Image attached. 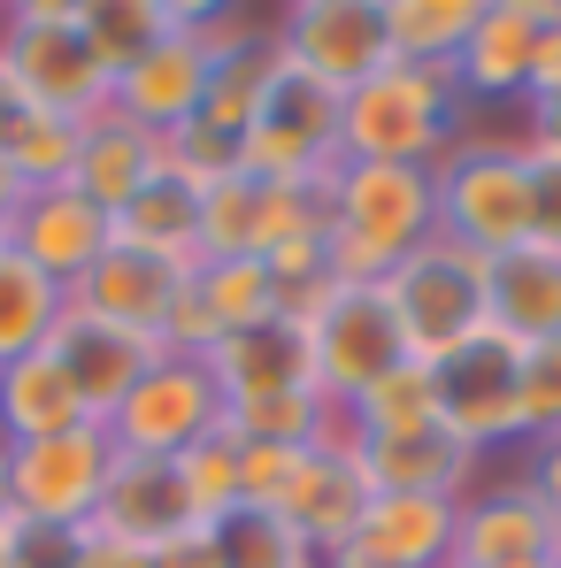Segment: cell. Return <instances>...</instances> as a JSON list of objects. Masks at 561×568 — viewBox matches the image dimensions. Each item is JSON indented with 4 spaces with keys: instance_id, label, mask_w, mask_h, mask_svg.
<instances>
[{
    "instance_id": "6da1fadb",
    "label": "cell",
    "mask_w": 561,
    "mask_h": 568,
    "mask_svg": "<svg viewBox=\"0 0 561 568\" xmlns=\"http://www.w3.org/2000/svg\"><path fill=\"white\" fill-rule=\"evenodd\" d=\"M323 254L339 284H384L423 239H439V170L415 162H339L323 178Z\"/></svg>"
},
{
    "instance_id": "7a4b0ae2",
    "label": "cell",
    "mask_w": 561,
    "mask_h": 568,
    "mask_svg": "<svg viewBox=\"0 0 561 568\" xmlns=\"http://www.w3.org/2000/svg\"><path fill=\"white\" fill-rule=\"evenodd\" d=\"M0 85L23 115H108V70L86 47V0H16L0 16Z\"/></svg>"
},
{
    "instance_id": "3957f363",
    "label": "cell",
    "mask_w": 561,
    "mask_h": 568,
    "mask_svg": "<svg viewBox=\"0 0 561 568\" xmlns=\"http://www.w3.org/2000/svg\"><path fill=\"white\" fill-rule=\"evenodd\" d=\"M547 223V170L539 154L515 139H462L439 162V231L462 239L469 254H508L523 239H539Z\"/></svg>"
},
{
    "instance_id": "277c9868",
    "label": "cell",
    "mask_w": 561,
    "mask_h": 568,
    "mask_svg": "<svg viewBox=\"0 0 561 568\" xmlns=\"http://www.w3.org/2000/svg\"><path fill=\"white\" fill-rule=\"evenodd\" d=\"M462 146V93L447 70L392 62L339 100V162H415L439 170Z\"/></svg>"
},
{
    "instance_id": "5b68a950",
    "label": "cell",
    "mask_w": 561,
    "mask_h": 568,
    "mask_svg": "<svg viewBox=\"0 0 561 568\" xmlns=\"http://www.w3.org/2000/svg\"><path fill=\"white\" fill-rule=\"evenodd\" d=\"M292 323H300V338H308V377H315V392H323L339 415L408 362V338H400V323H392L384 284H339L331 277L323 292H308V300L292 307Z\"/></svg>"
},
{
    "instance_id": "8992f818",
    "label": "cell",
    "mask_w": 561,
    "mask_h": 568,
    "mask_svg": "<svg viewBox=\"0 0 561 568\" xmlns=\"http://www.w3.org/2000/svg\"><path fill=\"white\" fill-rule=\"evenodd\" d=\"M392 323L408 338V362L439 369L447 354H462L469 338L492 331V292H484V254H469L462 239H423L408 262H392L384 277Z\"/></svg>"
},
{
    "instance_id": "52a82bcc",
    "label": "cell",
    "mask_w": 561,
    "mask_h": 568,
    "mask_svg": "<svg viewBox=\"0 0 561 568\" xmlns=\"http://www.w3.org/2000/svg\"><path fill=\"white\" fill-rule=\"evenodd\" d=\"M239 170L262 178V185H323L339 170V93L300 78L278 54L270 85H262V108L239 139Z\"/></svg>"
},
{
    "instance_id": "ba28073f",
    "label": "cell",
    "mask_w": 561,
    "mask_h": 568,
    "mask_svg": "<svg viewBox=\"0 0 561 568\" xmlns=\"http://www.w3.org/2000/svg\"><path fill=\"white\" fill-rule=\"evenodd\" d=\"M223 392L208 377V362L200 354H162L147 377L123 392V407L100 423L108 438H116V454H131V462H178L192 454L200 438H216L223 430Z\"/></svg>"
},
{
    "instance_id": "9c48e42d",
    "label": "cell",
    "mask_w": 561,
    "mask_h": 568,
    "mask_svg": "<svg viewBox=\"0 0 561 568\" xmlns=\"http://www.w3.org/2000/svg\"><path fill=\"white\" fill-rule=\"evenodd\" d=\"M8 462V507L39 530H93L100 491L116 476V438L86 423V430H62V438H39V446H0Z\"/></svg>"
},
{
    "instance_id": "30bf717a",
    "label": "cell",
    "mask_w": 561,
    "mask_h": 568,
    "mask_svg": "<svg viewBox=\"0 0 561 568\" xmlns=\"http://www.w3.org/2000/svg\"><path fill=\"white\" fill-rule=\"evenodd\" d=\"M270 47L300 78L331 85L347 100L370 85L377 70H392V31H384V0H300L270 23Z\"/></svg>"
},
{
    "instance_id": "8fae6325",
    "label": "cell",
    "mask_w": 561,
    "mask_h": 568,
    "mask_svg": "<svg viewBox=\"0 0 561 568\" xmlns=\"http://www.w3.org/2000/svg\"><path fill=\"white\" fill-rule=\"evenodd\" d=\"M515 362H523V346L484 331V338H469L462 354H447L431 369L439 377V423L462 438L477 462H492L508 446L523 454V438H515Z\"/></svg>"
},
{
    "instance_id": "7c38bea8",
    "label": "cell",
    "mask_w": 561,
    "mask_h": 568,
    "mask_svg": "<svg viewBox=\"0 0 561 568\" xmlns=\"http://www.w3.org/2000/svg\"><path fill=\"white\" fill-rule=\"evenodd\" d=\"M561 538L547 523V507L531 499L523 476H477L462 491V515H454V568H539L554 561Z\"/></svg>"
},
{
    "instance_id": "4fadbf2b",
    "label": "cell",
    "mask_w": 561,
    "mask_h": 568,
    "mask_svg": "<svg viewBox=\"0 0 561 568\" xmlns=\"http://www.w3.org/2000/svg\"><path fill=\"white\" fill-rule=\"evenodd\" d=\"M0 246H16L39 277L78 292V284L93 277V262L116 246V223H108L78 185H47V192H23V207H16V223H8Z\"/></svg>"
},
{
    "instance_id": "5bb4252c",
    "label": "cell",
    "mask_w": 561,
    "mask_h": 568,
    "mask_svg": "<svg viewBox=\"0 0 561 568\" xmlns=\"http://www.w3.org/2000/svg\"><path fill=\"white\" fill-rule=\"evenodd\" d=\"M539 23H547V0H477V23H469L462 54H454V93L462 108H523L531 85V54H539Z\"/></svg>"
},
{
    "instance_id": "9a60e30c",
    "label": "cell",
    "mask_w": 561,
    "mask_h": 568,
    "mask_svg": "<svg viewBox=\"0 0 561 568\" xmlns=\"http://www.w3.org/2000/svg\"><path fill=\"white\" fill-rule=\"evenodd\" d=\"M186 277L192 270H178V262H154V254H139V246H108V254L93 262V277L70 292V307H86V315L131 331V338L170 346V323H178Z\"/></svg>"
},
{
    "instance_id": "2e32d148",
    "label": "cell",
    "mask_w": 561,
    "mask_h": 568,
    "mask_svg": "<svg viewBox=\"0 0 561 568\" xmlns=\"http://www.w3.org/2000/svg\"><path fill=\"white\" fill-rule=\"evenodd\" d=\"M47 354L62 362V377L78 384L86 415H93V423H108V415L123 407V392L147 377V369H154L170 346H154V338H131V331L100 323V315H86V307H62V323H54Z\"/></svg>"
},
{
    "instance_id": "e0dca14e",
    "label": "cell",
    "mask_w": 561,
    "mask_h": 568,
    "mask_svg": "<svg viewBox=\"0 0 561 568\" xmlns=\"http://www.w3.org/2000/svg\"><path fill=\"white\" fill-rule=\"evenodd\" d=\"M454 515H462V499H439V491H370L347 561H362V568H454Z\"/></svg>"
},
{
    "instance_id": "ac0fdd59",
    "label": "cell",
    "mask_w": 561,
    "mask_h": 568,
    "mask_svg": "<svg viewBox=\"0 0 561 568\" xmlns=\"http://www.w3.org/2000/svg\"><path fill=\"white\" fill-rule=\"evenodd\" d=\"M347 438H354V423H339V430L300 462V476H292V491H284V507H278L323 561H339V554L354 546V523H362V507H370V484L354 469Z\"/></svg>"
},
{
    "instance_id": "d6986e66",
    "label": "cell",
    "mask_w": 561,
    "mask_h": 568,
    "mask_svg": "<svg viewBox=\"0 0 561 568\" xmlns=\"http://www.w3.org/2000/svg\"><path fill=\"white\" fill-rule=\"evenodd\" d=\"M484 292H492V331L515 346H547L561 338V239H523L508 254L484 262Z\"/></svg>"
},
{
    "instance_id": "ffe728a7",
    "label": "cell",
    "mask_w": 561,
    "mask_h": 568,
    "mask_svg": "<svg viewBox=\"0 0 561 568\" xmlns=\"http://www.w3.org/2000/svg\"><path fill=\"white\" fill-rule=\"evenodd\" d=\"M93 530L116 538V546H139V554H154V546H170L178 530H192L178 469H170V462H131V454H116V476H108V491H100Z\"/></svg>"
},
{
    "instance_id": "44dd1931",
    "label": "cell",
    "mask_w": 561,
    "mask_h": 568,
    "mask_svg": "<svg viewBox=\"0 0 561 568\" xmlns=\"http://www.w3.org/2000/svg\"><path fill=\"white\" fill-rule=\"evenodd\" d=\"M354 469L370 491H439V499H462L469 484L484 476V462L469 454L454 430H415V438H347Z\"/></svg>"
},
{
    "instance_id": "7402d4cb",
    "label": "cell",
    "mask_w": 561,
    "mask_h": 568,
    "mask_svg": "<svg viewBox=\"0 0 561 568\" xmlns=\"http://www.w3.org/2000/svg\"><path fill=\"white\" fill-rule=\"evenodd\" d=\"M208 377L223 392V407H254V399H278V392H315L308 377V338L300 323H262V331H239V338H216L208 354Z\"/></svg>"
},
{
    "instance_id": "603a6c76",
    "label": "cell",
    "mask_w": 561,
    "mask_h": 568,
    "mask_svg": "<svg viewBox=\"0 0 561 568\" xmlns=\"http://www.w3.org/2000/svg\"><path fill=\"white\" fill-rule=\"evenodd\" d=\"M162 170H170V162H162V139H154V131H139V123H123V115L108 108V115L86 123V139H78V170H70V185H78L100 215L116 223V215L154 185Z\"/></svg>"
},
{
    "instance_id": "cb8c5ba5",
    "label": "cell",
    "mask_w": 561,
    "mask_h": 568,
    "mask_svg": "<svg viewBox=\"0 0 561 568\" xmlns=\"http://www.w3.org/2000/svg\"><path fill=\"white\" fill-rule=\"evenodd\" d=\"M86 399L78 384L62 377V362L39 346L23 362L0 369V446H39V438H62V430H86Z\"/></svg>"
},
{
    "instance_id": "d4e9b609",
    "label": "cell",
    "mask_w": 561,
    "mask_h": 568,
    "mask_svg": "<svg viewBox=\"0 0 561 568\" xmlns=\"http://www.w3.org/2000/svg\"><path fill=\"white\" fill-rule=\"evenodd\" d=\"M116 246H139V254H154V262L200 270V192H192L178 170H162L154 185L116 215Z\"/></svg>"
},
{
    "instance_id": "484cf974",
    "label": "cell",
    "mask_w": 561,
    "mask_h": 568,
    "mask_svg": "<svg viewBox=\"0 0 561 568\" xmlns=\"http://www.w3.org/2000/svg\"><path fill=\"white\" fill-rule=\"evenodd\" d=\"M62 307H70V292H62V284L39 277L16 246H0V369H8V362H23V354H39V346L54 338Z\"/></svg>"
},
{
    "instance_id": "4316f807",
    "label": "cell",
    "mask_w": 561,
    "mask_h": 568,
    "mask_svg": "<svg viewBox=\"0 0 561 568\" xmlns=\"http://www.w3.org/2000/svg\"><path fill=\"white\" fill-rule=\"evenodd\" d=\"M469 23H477V0H384L392 62H415V70H447L454 78V54H462Z\"/></svg>"
},
{
    "instance_id": "83f0119b",
    "label": "cell",
    "mask_w": 561,
    "mask_h": 568,
    "mask_svg": "<svg viewBox=\"0 0 561 568\" xmlns=\"http://www.w3.org/2000/svg\"><path fill=\"white\" fill-rule=\"evenodd\" d=\"M347 423H354L362 438H415V430H447V423H439V377H431L423 362H400L377 392H362V399L347 407Z\"/></svg>"
},
{
    "instance_id": "f1b7e54d",
    "label": "cell",
    "mask_w": 561,
    "mask_h": 568,
    "mask_svg": "<svg viewBox=\"0 0 561 568\" xmlns=\"http://www.w3.org/2000/svg\"><path fill=\"white\" fill-rule=\"evenodd\" d=\"M178 23V0H86V47L93 62L108 70V85Z\"/></svg>"
},
{
    "instance_id": "f546056e",
    "label": "cell",
    "mask_w": 561,
    "mask_h": 568,
    "mask_svg": "<svg viewBox=\"0 0 561 568\" xmlns=\"http://www.w3.org/2000/svg\"><path fill=\"white\" fill-rule=\"evenodd\" d=\"M208 530L223 546V568H331L284 515H262V507H239V515H223Z\"/></svg>"
},
{
    "instance_id": "4dcf8cb0",
    "label": "cell",
    "mask_w": 561,
    "mask_h": 568,
    "mask_svg": "<svg viewBox=\"0 0 561 568\" xmlns=\"http://www.w3.org/2000/svg\"><path fill=\"white\" fill-rule=\"evenodd\" d=\"M78 139H86V123L23 115V108H16V123H8V139H0V154H8V170L23 178V192H47V185H70V170H78Z\"/></svg>"
},
{
    "instance_id": "1f68e13d",
    "label": "cell",
    "mask_w": 561,
    "mask_h": 568,
    "mask_svg": "<svg viewBox=\"0 0 561 568\" xmlns=\"http://www.w3.org/2000/svg\"><path fill=\"white\" fill-rule=\"evenodd\" d=\"M170 469H178V484H186L192 523H223V515H239V438H231V430L200 438V446L178 454Z\"/></svg>"
},
{
    "instance_id": "d6a6232c",
    "label": "cell",
    "mask_w": 561,
    "mask_h": 568,
    "mask_svg": "<svg viewBox=\"0 0 561 568\" xmlns=\"http://www.w3.org/2000/svg\"><path fill=\"white\" fill-rule=\"evenodd\" d=\"M515 438L523 446L561 438V338L523 346V362H515Z\"/></svg>"
},
{
    "instance_id": "836d02e7",
    "label": "cell",
    "mask_w": 561,
    "mask_h": 568,
    "mask_svg": "<svg viewBox=\"0 0 561 568\" xmlns=\"http://www.w3.org/2000/svg\"><path fill=\"white\" fill-rule=\"evenodd\" d=\"M554 100H561V0H547V23H539V54H531L523 108H554Z\"/></svg>"
},
{
    "instance_id": "e575fe53",
    "label": "cell",
    "mask_w": 561,
    "mask_h": 568,
    "mask_svg": "<svg viewBox=\"0 0 561 568\" xmlns=\"http://www.w3.org/2000/svg\"><path fill=\"white\" fill-rule=\"evenodd\" d=\"M515 476L531 484V499L547 507V523H554V538H561V438H547V446H523Z\"/></svg>"
},
{
    "instance_id": "d590c367",
    "label": "cell",
    "mask_w": 561,
    "mask_h": 568,
    "mask_svg": "<svg viewBox=\"0 0 561 568\" xmlns=\"http://www.w3.org/2000/svg\"><path fill=\"white\" fill-rule=\"evenodd\" d=\"M147 568H223V546H216V530H208V523H192V530L170 538V546H154Z\"/></svg>"
},
{
    "instance_id": "8d00e7d4",
    "label": "cell",
    "mask_w": 561,
    "mask_h": 568,
    "mask_svg": "<svg viewBox=\"0 0 561 568\" xmlns=\"http://www.w3.org/2000/svg\"><path fill=\"white\" fill-rule=\"evenodd\" d=\"M70 568H147V554H139V546H116V538H100V530H78Z\"/></svg>"
},
{
    "instance_id": "74e56055",
    "label": "cell",
    "mask_w": 561,
    "mask_h": 568,
    "mask_svg": "<svg viewBox=\"0 0 561 568\" xmlns=\"http://www.w3.org/2000/svg\"><path fill=\"white\" fill-rule=\"evenodd\" d=\"M16 207H23V178H16V170H8V154H0V239H8Z\"/></svg>"
},
{
    "instance_id": "f35d334b",
    "label": "cell",
    "mask_w": 561,
    "mask_h": 568,
    "mask_svg": "<svg viewBox=\"0 0 561 568\" xmlns=\"http://www.w3.org/2000/svg\"><path fill=\"white\" fill-rule=\"evenodd\" d=\"M8 123H16V100H8V85H0V139H8Z\"/></svg>"
},
{
    "instance_id": "ab89813d",
    "label": "cell",
    "mask_w": 561,
    "mask_h": 568,
    "mask_svg": "<svg viewBox=\"0 0 561 568\" xmlns=\"http://www.w3.org/2000/svg\"><path fill=\"white\" fill-rule=\"evenodd\" d=\"M8 515H16V507H8V462H0V523H8Z\"/></svg>"
},
{
    "instance_id": "60d3db41",
    "label": "cell",
    "mask_w": 561,
    "mask_h": 568,
    "mask_svg": "<svg viewBox=\"0 0 561 568\" xmlns=\"http://www.w3.org/2000/svg\"><path fill=\"white\" fill-rule=\"evenodd\" d=\"M539 568H554V561H539Z\"/></svg>"
},
{
    "instance_id": "b9f144b4",
    "label": "cell",
    "mask_w": 561,
    "mask_h": 568,
    "mask_svg": "<svg viewBox=\"0 0 561 568\" xmlns=\"http://www.w3.org/2000/svg\"><path fill=\"white\" fill-rule=\"evenodd\" d=\"M554 568H561V554H554Z\"/></svg>"
}]
</instances>
